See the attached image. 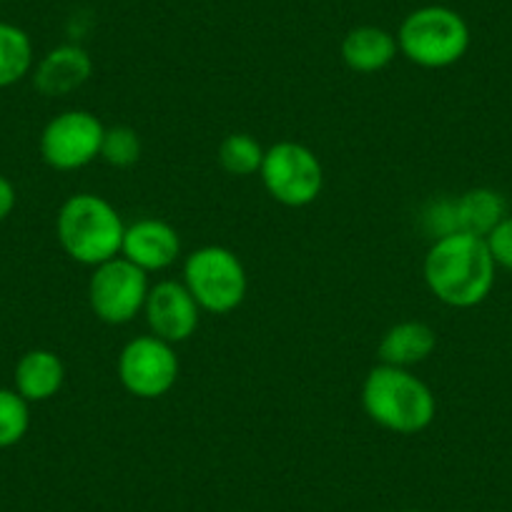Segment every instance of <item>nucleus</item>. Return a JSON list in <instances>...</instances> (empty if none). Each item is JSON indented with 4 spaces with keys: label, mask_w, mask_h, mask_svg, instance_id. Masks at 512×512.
I'll return each mask as SVG.
<instances>
[{
    "label": "nucleus",
    "mask_w": 512,
    "mask_h": 512,
    "mask_svg": "<svg viewBox=\"0 0 512 512\" xmlns=\"http://www.w3.org/2000/svg\"><path fill=\"white\" fill-rule=\"evenodd\" d=\"M36 66L33 41L21 26L0 21V88H11L31 76Z\"/></svg>",
    "instance_id": "nucleus-17"
},
{
    "label": "nucleus",
    "mask_w": 512,
    "mask_h": 512,
    "mask_svg": "<svg viewBox=\"0 0 512 512\" xmlns=\"http://www.w3.org/2000/svg\"><path fill=\"white\" fill-rule=\"evenodd\" d=\"M184 287L201 307L221 317L244 304L249 292V277L239 256L219 244H206L184 259Z\"/></svg>",
    "instance_id": "nucleus-5"
},
{
    "label": "nucleus",
    "mask_w": 512,
    "mask_h": 512,
    "mask_svg": "<svg viewBox=\"0 0 512 512\" xmlns=\"http://www.w3.org/2000/svg\"><path fill=\"white\" fill-rule=\"evenodd\" d=\"M98 159L106 161L113 169H131L139 164L141 159V136L136 134V128L123 126H106L101 141V156Z\"/></svg>",
    "instance_id": "nucleus-20"
},
{
    "label": "nucleus",
    "mask_w": 512,
    "mask_h": 512,
    "mask_svg": "<svg viewBox=\"0 0 512 512\" xmlns=\"http://www.w3.org/2000/svg\"><path fill=\"white\" fill-rule=\"evenodd\" d=\"M144 317L151 334L176 347L181 342H189L196 334L201 322V307L184 287V282L164 279L149 289Z\"/></svg>",
    "instance_id": "nucleus-10"
},
{
    "label": "nucleus",
    "mask_w": 512,
    "mask_h": 512,
    "mask_svg": "<svg viewBox=\"0 0 512 512\" xmlns=\"http://www.w3.org/2000/svg\"><path fill=\"white\" fill-rule=\"evenodd\" d=\"M181 362L174 344L156 334H141L123 344L116 374L123 390L139 400H161L179 382Z\"/></svg>",
    "instance_id": "nucleus-7"
},
{
    "label": "nucleus",
    "mask_w": 512,
    "mask_h": 512,
    "mask_svg": "<svg viewBox=\"0 0 512 512\" xmlns=\"http://www.w3.org/2000/svg\"><path fill=\"white\" fill-rule=\"evenodd\" d=\"M16 201H18L16 186H13V181L8 179V176L0 174V221H6L8 216L13 214Z\"/></svg>",
    "instance_id": "nucleus-23"
},
{
    "label": "nucleus",
    "mask_w": 512,
    "mask_h": 512,
    "mask_svg": "<svg viewBox=\"0 0 512 512\" xmlns=\"http://www.w3.org/2000/svg\"><path fill=\"white\" fill-rule=\"evenodd\" d=\"M342 61L354 73H379L390 66L400 53L397 36L379 26H357L344 36Z\"/></svg>",
    "instance_id": "nucleus-15"
},
{
    "label": "nucleus",
    "mask_w": 512,
    "mask_h": 512,
    "mask_svg": "<svg viewBox=\"0 0 512 512\" xmlns=\"http://www.w3.org/2000/svg\"><path fill=\"white\" fill-rule=\"evenodd\" d=\"M470 26L447 6H422L397 31L400 53L415 66L440 71L460 63L470 51Z\"/></svg>",
    "instance_id": "nucleus-4"
},
{
    "label": "nucleus",
    "mask_w": 512,
    "mask_h": 512,
    "mask_svg": "<svg viewBox=\"0 0 512 512\" xmlns=\"http://www.w3.org/2000/svg\"><path fill=\"white\" fill-rule=\"evenodd\" d=\"M13 390L33 405V402H48L63 390L66 382V364L51 349H31L23 354L13 372Z\"/></svg>",
    "instance_id": "nucleus-13"
},
{
    "label": "nucleus",
    "mask_w": 512,
    "mask_h": 512,
    "mask_svg": "<svg viewBox=\"0 0 512 512\" xmlns=\"http://www.w3.org/2000/svg\"><path fill=\"white\" fill-rule=\"evenodd\" d=\"M485 244L487 249H490L495 267L512 272V214H507L505 219L485 236Z\"/></svg>",
    "instance_id": "nucleus-22"
},
{
    "label": "nucleus",
    "mask_w": 512,
    "mask_h": 512,
    "mask_svg": "<svg viewBox=\"0 0 512 512\" xmlns=\"http://www.w3.org/2000/svg\"><path fill=\"white\" fill-rule=\"evenodd\" d=\"M455 204L460 231L482 236V239L510 214V211H507L505 196H502L500 191L490 189V186L467 189L465 194L455 196Z\"/></svg>",
    "instance_id": "nucleus-16"
},
{
    "label": "nucleus",
    "mask_w": 512,
    "mask_h": 512,
    "mask_svg": "<svg viewBox=\"0 0 512 512\" xmlns=\"http://www.w3.org/2000/svg\"><path fill=\"white\" fill-rule=\"evenodd\" d=\"M437 349V332L427 322L420 319H405L397 322L384 332L379 339L377 357L379 364H392V367L412 369L415 364L427 362Z\"/></svg>",
    "instance_id": "nucleus-14"
},
{
    "label": "nucleus",
    "mask_w": 512,
    "mask_h": 512,
    "mask_svg": "<svg viewBox=\"0 0 512 512\" xmlns=\"http://www.w3.org/2000/svg\"><path fill=\"white\" fill-rule=\"evenodd\" d=\"M121 214L98 194H73L61 204L56 216V236L68 259L83 267H98L113 256H121Z\"/></svg>",
    "instance_id": "nucleus-3"
},
{
    "label": "nucleus",
    "mask_w": 512,
    "mask_h": 512,
    "mask_svg": "<svg viewBox=\"0 0 512 512\" xmlns=\"http://www.w3.org/2000/svg\"><path fill=\"white\" fill-rule=\"evenodd\" d=\"M422 274L437 302L452 309H472L495 289L497 267L482 236L455 231L432 241Z\"/></svg>",
    "instance_id": "nucleus-1"
},
{
    "label": "nucleus",
    "mask_w": 512,
    "mask_h": 512,
    "mask_svg": "<svg viewBox=\"0 0 512 512\" xmlns=\"http://www.w3.org/2000/svg\"><path fill=\"white\" fill-rule=\"evenodd\" d=\"M362 410L395 435H420L435 422L437 397L412 369L377 364L362 382Z\"/></svg>",
    "instance_id": "nucleus-2"
},
{
    "label": "nucleus",
    "mask_w": 512,
    "mask_h": 512,
    "mask_svg": "<svg viewBox=\"0 0 512 512\" xmlns=\"http://www.w3.org/2000/svg\"><path fill=\"white\" fill-rule=\"evenodd\" d=\"M31 430V405L16 390L0 387V450L18 445Z\"/></svg>",
    "instance_id": "nucleus-19"
},
{
    "label": "nucleus",
    "mask_w": 512,
    "mask_h": 512,
    "mask_svg": "<svg viewBox=\"0 0 512 512\" xmlns=\"http://www.w3.org/2000/svg\"><path fill=\"white\" fill-rule=\"evenodd\" d=\"M93 73V61L86 48L76 43H63L51 48L41 61L33 66V86L46 98L71 96L86 86Z\"/></svg>",
    "instance_id": "nucleus-12"
},
{
    "label": "nucleus",
    "mask_w": 512,
    "mask_h": 512,
    "mask_svg": "<svg viewBox=\"0 0 512 512\" xmlns=\"http://www.w3.org/2000/svg\"><path fill=\"white\" fill-rule=\"evenodd\" d=\"M422 224H425L427 234L432 236V241L440 239V236H450L455 231H460L457 224V204L455 199H435L422 214Z\"/></svg>",
    "instance_id": "nucleus-21"
},
{
    "label": "nucleus",
    "mask_w": 512,
    "mask_h": 512,
    "mask_svg": "<svg viewBox=\"0 0 512 512\" xmlns=\"http://www.w3.org/2000/svg\"><path fill=\"white\" fill-rule=\"evenodd\" d=\"M402 512H420V510H402Z\"/></svg>",
    "instance_id": "nucleus-24"
},
{
    "label": "nucleus",
    "mask_w": 512,
    "mask_h": 512,
    "mask_svg": "<svg viewBox=\"0 0 512 512\" xmlns=\"http://www.w3.org/2000/svg\"><path fill=\"white\" fill-rule=\"evenodd\" d=\"M121 256L139 269H144L146 274L166 272V269L179 262L181 236L169 221L146 216V219L134 221V224H126Z\"/></svg>",
    "instance_id": "nucleus-11"
},
{
    "label": "nucleus",
    "mask_w": 512,
    "mask_h": 512,
    "mask_svg": "<svg viewBox=\"0 0 512 512\" xmlns=\"http://www.w3.org/2000/svg\"><path fill=\"white\" fill-rule=\"evenodd\" d=\"M259 176L267 194L287 209L314 204L324 189L322 161L299 141H277L269 146Z\"/></svg>",
    "instance_id": "nucleus-6"
},
{
    "label": "nucleus",
    "mask_w": 512,
    "mask_h": 512,
    "mask_svg": "<svg viewBox=\"0 0 512 512\" xmlns=\"http://www.w3.org/2000/svg\"><path fill=\"white\" fill-rule=\"evenodd\" d=\"M149 274L131 264L123 256L93 267L88 279V304L96 319L111 327L134 322L144 312L149 297Z\"/></svg>",
    "instance_id": "nucleus-8"
},
{
    "label": "nucleus",
    "mask_w": 512,
    "mask_h": 512,
    "mask_svg": "<svg viewBox=\"0 0 512 512\" xmlns=\"http://www.w3.org/2000/svg\"><path fill=\"white\" fill-rule=\"evenodd\" d=\"M103 131L106 126L96 113L83 108L58 113L43 126L38 139L41 159L56 171L83 169L101 156Z\"/></svg>",
    "instance_id": "nucleus-9"
},
{
    "label": "nucleus",
    "mask_w": 512,
    "mask_h": 512,
    "mask_svg": "<svg viewBox=\"0 0 512 512\" xmlns=\"http://www.w3.org/2000/svg\"><path fill=\"white\" fill-rule=\"evenodd\" d=\"M264 151L267 149L251 134H229L219 144L216 159H219V166L226 174L236 176V179H246V176L259 174Z\"/></svg>",
    "instance_id": "nucleus-18"
}]
</instances>
